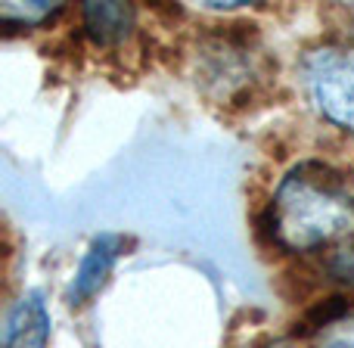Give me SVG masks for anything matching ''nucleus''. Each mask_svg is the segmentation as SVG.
<instances>
[{"label": "nucleus", "mask_w": 354, "mask_h": 348, "mask_svg": "<svg viewBox=\"0 0 354 348\" xmlns=\"http://www.w3.org/2000/svg\"><path fill=\"white\" fill-rule=\"evenodd\" d=\"M270 202L286 255L317 252L336 239L354 237V196L348 193V177L330 162H299L280 181Z\"/></svg>", "instance_id": "1"}, {"label": "nucleus", "mask_w": 354, "mask_h": 348, "mask_svg": "<svg viewBox=\"0 0 354 348\" xmlns=\"http://www.w3.org/2000/svg\"><path fill=\"white\" fill-rule=\"evenodd\" d=\"M301 72L320 116L354 134V50L317 47L301 59Z\"/></svg>", "instance_id": "2"}, {"label": "nucleus", "mask_w": 354, "mask_h": 348, "mask_svg": "<svg viewBox=\"0 0 354 348\" xmlns=\"http://www.w3.org/2000/svg\"><path fill=\"white\" fill-rule=\"evenodd\" d=\"M128 246H131V239L122 237V233H100V237L91 239L78 271H75L72 286H68V293H66L68 308L87 305V302L106 286L112 268H115V262L122 258V252L128 249Z\"/></svg>", "instance_id": "3"}, {"label": "nucleus", "mask_w": 354, "mask_h": 348, "mask_svg": "<svg viewBox=\"0 0 354 348\" xmlns=\"http://www.w3.org/2000/svg\"><path fill=\"white\" fill-rule=\"evenodd\" d=\"M50 314L37 289L25 293L10 305L3 318V348H47Z\"/></svg>", "instance_id": "4"}, {"label": "nucleus", "mask_w": 354, "mask_h": 348, "mask_svg": "<svg viewBox=\"0 0 354 348\" xmlns=\"http://www.w3.org/2000/svg\"><path fill=\"white\" fill-rule=\"evenodd\" d=\"M137 25V10L131 3H84L81 6V31L97 47H118L128 41Z\"/></svg>", "instance_id": "5"}, {"label": "nucleus", "mask_w": 354, "mask_h": 348, "mask_svg": "<svg viewBox=\"0 0 354 348\" xmlns=\"http://www.w3.org/2000/svg\"><path fill=\"white\" fill-rule=\"evenodd\" d=\"M66 12V3H3L0 6V25L3 35L12 37L16 31L47 28Z\"/></svg>", "instance_id": "6"}, {"label": "nucleus", "mask_w": 354, "mask_h": 348, "mask_svg": "<svg viewBox=\"0 0 354 348\" xmlns=\"http://www.w3.org/2000/svg\"><path fill=\"white\" fill-rule=\"evenodd\" d=\"M314 348H354V318L324 330L320 333V342Z\"/></svg>", "instance_id": "7"}]
</instances>
